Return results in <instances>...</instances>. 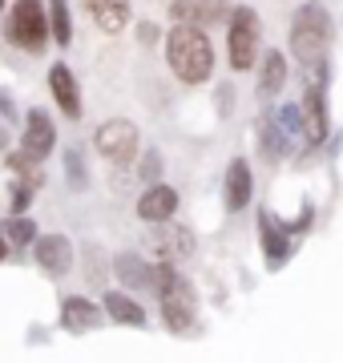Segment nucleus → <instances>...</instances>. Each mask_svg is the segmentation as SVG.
I'll list each match as a JSON object with an SVG mask.
<instances>
[{
	"label": "nucleus",
	"instance_id": "nucleus-28",
	"mask_svg": "<svg viewBox=\"0 0 343 363\" xmlns=\"http://www.w3.org/2000/svg\"><path fill=\"white\" fill-rule=\"evenodd\" d=\"M275 117H279V125L287 130V138H295V133H303V113H299V101L279 105V109H275Z\"/></svg>",
	"mask_w": 343,
	"mask_h": 363
},
{
	"label": "nucleus",
	"instance_id": "nucleus-12",
	"mask_svg": "<svg viewBox=\"0 0 343 363\" xmlns=\"http://www.w3.org/2000/svg\"><path fill=\"white\" fill-rule=\"evenodd\" d=\"M21 150H28L33 157H53L57 150V121L45 109H28L25 113V130H21Z\"/></svg>",
	"mask_w": 343,
	"mask_h": 363
},
{
	"label": "nucleus",
	"instance_id": "nucleus-31",
	"mask_svg": "<svg viewBox=\"0 0 343 363\" xmlns=\"http://www.w3.org/2000/svg\"><path fill=\"white\" fill-rule=\"evenodd\" d=\"M9 145H13V133H9V121H0V154H9Z\"/></svg>",
	"mask_w": 343,
	"mask_h": 363
},
{
	"label": "nucleus",
	"instance_id": "nucleus-9",
	"mask_svg": "<svg viewBox=\"0 0 343 363\" xmlns=\"http://www.w3.org/2000/svg\"><path fill=\"white\" fill-rule=\"evenodd\" d=\"M299 113H303V142L319 145L327 138V97H323V69L315 73V81H307L303 97H299Z\"/></svg>",
	"mask_w": 343,
	"mask_h": 363
},
{
	"label": "nucleus",
	"instance_id": "nucleus-2",
	"mask_svg": "<svg viewBox=\"0 0 343 363\" xmlns=\"http://www.w3.org/2000/svg\"><path fill=\"white\" fill-rule=\"evenodd\" d=\"M162 45H166V65L182 85H206L214 77V45L206 37V28L174 21Z\"/></svg>",
	"mask_w": 343,
	"mask_h": 363
},
{
	"label": "nucleus",
	"instance_id": "nucleus-14",
	"mask_svg": "<svg viewBox=\"0 0 343 363\" xmlns=\"http://www.w3.org/2000/svg\"><path fill=\"white\" fill-rule=\"evenodd\" d=\"M174 214H178V190L166 186V182H150L137 198V218L158 226V222H170Z\"/></svg>",
	"mask_w": 343,
	"mask_h": 363
},
{
	"label": "nucleus",
	"instance_id": "nucleus-6",
	"mask_svg": "<svg viewBox=\"0 0 343 363\" xmlns=\"http://www.w3.org/2000/svg\"><path fill=\"white\" fill-rule=\"evenodd\" d=\"M93 150L106 157L113 169H125L142 154V133H137V125H133L130 117H109L93 133Z\"/></svg>",
	"mask_w": 343,
	"mask_h": 363
},
{
	"label": "nucleus",
	"instance_id": "nucleus-1",
	"mask_svg": "<svg viewBox=\"0 0 343 363\" xmlns=\"http://www.w3.org/2000/svg\"><path fill=\"white\" fill-rule=\"evenodd\" d=\"M150 291L162 303V323L170 335H190L198 327V291L170 259H158L150 271Z\"/></svg>",
	"mask_w": 343,
	"mask_h": 363
},
{
	"label": "nucleus",
	"instance_id": "nucleus-16",
	"mask_svg": "<svg viewBox=\"0 0 343 363\" xmlns=\"http://www.w3.org/2000/svg\"><path fill=\"white\" fill-rule=\"evenodd\" d=\"M85 4V13L93 16V25L109 33V37H118L125 28L133 25V4L130 0H81Z\"/></svg>",
	"mask_w": 343,
	"mask_h": 363
},
{
	"label": "nucleus",
	"instance_id": "nucleus-10",
	"mask_svg": "<svg viewBox=\"0 0 343 363\" xmlns=\"http://www.w3.org/2000/svg\"><path fill=\"white\" fill-rule=\"evenodd\" d=\"M230 13H235L230 0H170V21H178V25H226Z\"/></svg>",
	"mask_w": 343,
	"mask_h": 363
},
{
	"label": "nucleus",
	"instance_id": "nucleus-19",
	"mask_svg": "<svg viewBox=\"0 0 343 363\" xmlns=\"http://www.w3.org/2000/svg\"><path fill=\"white\" fill-rule=\"evenodd\" d=\"M283 85H287V52L266 49L263 52V65H259V85H254L259 101L279 97V93H283Z\"/></svg>",
	"mask_w": 343,
	"mask_h": 363
},
{
	"label": "nucleus",
	"instance_id": "nucleus-32",
	"mask_svg": "<svg viewBox=\"0 0 343 363\" xmlns=\"http://www.w3.org/2000/svg\"><path fill=\"white\" fill-rule=\"evenodd\" d=\"M9 250H13V242H9V238H4V230H0V262L9 259Z\"/></svg>",
	"mask_w": 343,
	"mask_h": 363
},
{
	"label": "nucleus",
	"instance_id": "nucleus-26",
	"mask_svg": "<svg viewBox=\"0 0 343 363\" xmlns=\"http://www.w3.org/2000/svg\"><path fill=\"white\" fill-rule=\"evenodd\" d=\"M40 186H33V182L25 178H13V186H9V210L13 214H28V206H33V194H37Z\"/></svg>",
	"mask_w": 343,
	"mask_h": 363
},
{
	"label": "nucleus",
	"instance_id": "nucleus-5",
	"mask_svg": "<svg viewBox=\"0 0 343 363\" xmlns=\"http://www.w3.org/2000/svg\"><path fill=\"white\" fill-rule=\"evenodd\" d=\"M263 57V21L251 4H235L226 21V61L235 73H251Z\"/></svg>",
	"mask_w": 343,
	"mask_h": 363
},
{
	"label": "nucleus",
	"instance_id": "nucleus-13",
	"mask_svg": "<svg viewBox=\"0 0 343 363\" xmlns=\"http://www.w3.org/2000/svg\"><path fill=\"white\" fill-rule=\"evenodd\" d=\"M45 81H49L53 105L69 117V121H77L81 109H85V101H81V85H77V77H73V69H69L65 61H53V69H49V77Z\"/></svg>",
	"mask_w": 343,
	"mask_h": 363
},
{
	"label": "nucleus",
	"instance_id": "nucleus-27",
	"mask_svg": "<svg viewBox=\"0 0 343 363\" xmlns=\"http://www.w3.org/2000/svg\"><path fill=\"white\" fill-rule=\"evenodd\" d=\"M137 178L150 186V182H162V154L150 145V150H142L137 154Z\"/></svg>",
	"mask_w": 343,
	"mask_h": 363
},
{
	"label": "nucleus",
	"instance_id": "nucleus-11",
	"mask_svg": "<svg viewBox=\"0 0 343 363\" xmlns=\"http://www.w3.org/2000/svg\"><path fill=\"white\" fill-rule=\"evenodd\" d=\"M61 331H69V335H85V331H97V327L106 323L109 315L101 303H93L89 295H65L61 298Z\"/></svg>",
	"mask_w": 343,
	"mask_h": 363
},
{
	"label": "nucleus",
	"instance_id": "nucleus-20",
	"mask_svg": "<svg viewBox=\"0 0 343 363\" xmlns=\"http://www.w3.org/2000/svg\"><path fill=\"white\" fill-rule=\"evenodd\" d=\"M150 271H154V262H145L142 255H133V250L113 255V274H118V283L125 286V291H150Z\"/></svg>",
	"mask_w": 343,
	"mask_h": 363
},
{
	"label": "nucleus",
	"instance_id": "nucleus-25",
	"mask_svg": "<svg viewBox=\"0 0 343 363\" xmlns=\"http://www.w3.org/2000/svg\"><path fill=\"white\" fill-rule=\"evenodd\" d=\"M49 21H53V40H57V45H69V40H73L69 0H49Z\"/></svg>",
	"mask_w": 343,
	"mask_h": 363
},
{
	"label": "nucleus",
	"instance_id": "nucleus-22",
	"mask_svg": "<svg viewBox=\"0 0 343 363\" xmlns=\"http://www.w3.org/2000/svg\"><path fill=\"white\" fill-rule=\"evenodd\" d=\"M65 186L73 194L89 190V162H85V150L81 145H65Z\"/></svg>",
	"mask_w": 343,
	"mask_h": 363
},
{
	"label": "nucleus",
	"instance_id": "nucleus-33",
	"mask_svg": "<svg viewBox=\"0 0 343 363\" xmlns=\"http://www.w3.org/2000/svg\"><path fill=\"white\" fill-rule=\"evenodd\" d=\"M0 13H4V0H0Z\"/></svg>",
	"mask_w": 343,
	"mask_h": 363
},
{
	"label": "nucleus",
	"instance_id": "nucleus-17",
	"mask_svg": "<svg viewBox=\"0 0 343 363\" xmlns=\"http://www.w3.org/2000/svg\"><path fill=\"white\" fill-rule=\"evenodd\" d=\"M150 242H154V250H158V259H170V262H182V259L194 255V234L186 230V226H174V218L158 222Z\"/></svg>",
	"mask_w": 343,
	"mask_h": 363
},
{
	"label": "nucleus",
	"instance_id": "nucleus-23",
	"mask_svg": "<svg viewBox=\"0 0 343 363\" xmlns=\"http://www.w3.org/2000/svg\"><path fill=\"white\" fill-rule=\"evenodd\" d=\"M4 166H9V174H16V178L33 182V186H45V174H40V157H33L28 150H9V154H4Z\"/></svg>",
	"mask_w": 343,
	"mask_h": 363
},
{
	"label": "nucleus",
	"instance_id": "nucleus-21",
	"mask_svg": "<svg viewBox=\"0 0 343 363\" xmlns=\"http://www.w3.org/2000/svg\"><path fill=\"white\" fill-rule=\"evenodd\" d=\"M291 150V138L287 130L279 125V117L275 113H263L259 117V154L266 157V162H283Z\"/></svg>",
	"mask_w": 343,
	"mask_h": 363
},
{
	"label": "nucleus",
	"instance_id": "nucleus-29",
	"mask_svg": "<svg viewBox=\"0 0 343 363\" xmlns=\"http://www.w3.org/2000/svg\"><path fill=\"white\" fill-rule=\"evenodd\" d=\"M133 33H137V40H142V45H158V40H166V37H162V28L154 25V21H137V28H133Z\"/></svg>",
	"mask_w": 343,
	"mask_h": 363
},
{
	"label": "nucleus",
	"instance_id": "nucleus-7",
	"mask_svg": "<svg viewBox=\"0 0 343 363\" xmlns=\"http://www.w3.org/2000/svg\"><path fill=\"white\" fill-rule=\"evenodd\" d=\"M254 230H259V250H263V262L271 271H283L291 259H295V238L299 234L291 230V222L275 218L271 210H259V218H254Z\"/></svg>",
	"mask_w": 343,
	"mask_h": 363
},
{
	"label": "nucleus",
	"instance_id": "nucleus-18",
	"mask_svg": "<svg viewBox=\"0 0 343 363\" xmlns=\"http://www.w3.org/2000/svg\"><path fill=\"white\" fill-rule=\"evenodd\" d=\"M101 307H106L109 323H118V327H145L150 323L145 307L130 295V291H106V295H101Z\"/></svg>",
	"mask_w": 343,
	"mask_h": 363
},
{
	"label": "nucleus",
	"instance_id": "nucleus-30",
	"mask_svg": "<svg viewBox=\"0 0 343 363\" xmlns=\"http://www.w3.org/2000/svg\"><path fill=\"white\" fill-rule=\"evenodd\" d=\"M0 121H9V125H16L21 121V113H16V101L9 89H0Z\"/></svg>",
	"mask_w": 343,
	"mask_h": 363
},
{
	"label": "nucleus",
	"instance_id": "nucleus-4",
	"mask_svg": "<svg viewBox=\"0 0 343 363\" xmlns=\"http://www.w3.org/2000/svg\"><path fill=\"white\" fill-rule=\"evenodd\" d=\"M4 37L9 45L28 57L49 49V37H53V21H49V4L40 0H16L9 16H4Z\"/></svg>",
	"mask_w": 343,
	"mask_h": 363
},
{
	"label": "nucleus",
	"instance_id": "nucleus-3",
	"mask_svg": "<svg viewBox=\"0 0 343 363\" xmlns=\"http://www.w3.org/2000/svg\"><path fill=\"white\" fill-rule=\"evenodd\" d=\"M327 45H331V16L319 0H307L295 9V21H291V33H287V49L291 57L299 61L303 69L319 73L323 61H327Z\"/></svg>",
	"mask_w": 343,
	"mask_h": 363
},
{
	"label": "nucleus",
	"instance_id": "nucleus-15",
	"mask_svg": "<svg viewBox=\"0 0 343 363\" xmlns=\"http://www.w3.org/2000/svg\"><path fill=\"white\" fill-rule=\"evenodd\" d=\"M254 198V178H251V162L247 157H235L230 166H226V178H223V206L230 214L238 210H247Z\"/></svg>",
	"mask_w": 343,
	"mask_h": 363
},
{
	"label": "nucleus",
	"instance_id": "nucleus-8",
	"mask_svg": "<svg viewBox=\"0 0 343 363\" xmlns=\"http://www.w3.org/2000/svg\"><path fill=\"white\" fill-rule=\"evenodd\" d=\"M33 262H37L49 279H65V274L73 271V242H69V234H61V230L37 234V242H33Z\"/></svg>",
	"mask_w": 343,
	"mask_h": 363
},
{
	"label": "nucleus",
	"instance_id": "nucleus-24",
	"mask_svg": "<svg viewBox=\"0 0 343 363\" xmlns=\"http://www.w3.org/2000/svg\"><path fill=\"white\" fill-rule=\"evenodd\" d=\"M0 230H4V238H9V242H13V250H25V247H33V242H37V222L28 218V214H13V218L4 222V226H0Z\"/></svg>",
	"mask_w": 343,
	"mask_h": 363
}]
</instances>
